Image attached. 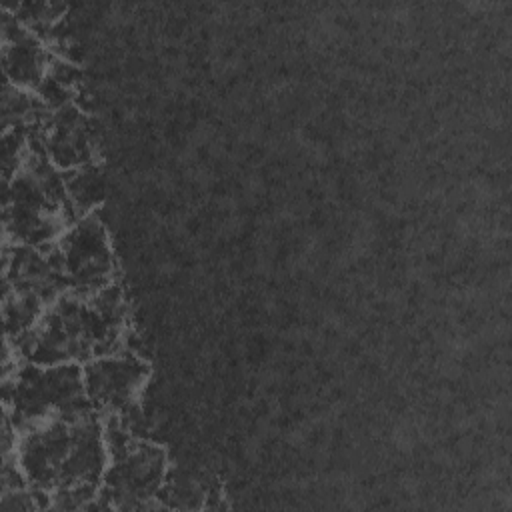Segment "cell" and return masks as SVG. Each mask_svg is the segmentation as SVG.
<instances>
[{
	"label": "cell",
	"mask_w": 512,
	"mask_h": 512,
	"mask_svg": "<svg viewBox=\"0 0 512 512\" xmlns=\"http://www.w3.org/2000/svg\"><path fill=\"white\" fill-rule=\"evenodd\" d=\"M16 460L28 486L50 496L54 508H100L96 500L110 452L96 412L20 432Z\"/></svg>",
	"instance_id": "cell-1"
},
{
	"label": "cell",
	"mask_w": 512,
	"mask_h": 512,
	"mask_svg": "<svg viewBox=\"0 0 512 512\" xmlns=\"http://www.w3.org/2000/svg\"><path fill=\"white\" fill-rule=\"evenodd\" d=\"M4 412L20 434L54 418H72L96 410L86 396L80 364L24 362L4 380Z\"/></svg>",
	"instance_id": "cell-4"
},
{
	"label": "cell",
	"mask_w": 512,
	"mask_h": 512,
	"mask_svg": "<svg viewBox=\"0 0 512 512\" xmlns=\"http://www.w3.org/2000/svg\"><path fill=\"white\" fill-rule=\"evenodd\" d=\"M86 396L96 412L124 414L148 378V364L134 354H104L82 366Z\"/></svg>",
	"instance_id": "cell-8"
},
{
	"label": "cell",
	"mask_w": 512,
	"mask_h": 512,
	"mask_svg": "<svg viewBox=\"0 0 512 512\" xmlns=\"http://www.w3.org/2000/svg\"><path fill=\"white\" fill-rule=\"evenodd\" d=\"M4 30V50H2V64L4 74L10 84L22 90H30L42 84L50 68V56L42 42L24 28L18 18L4 16L2 22Z\"/></svg>",
	"instance_id": "cell-10"
},
{
	"label": "cell",
	"mask_w": 512,
	"mask_h": 512,
	"mask_svg": "<svg viewBox=\"0 0 512 512\" xmlns=\"http://www.w3.org/2000/svg\"><path fill=\"white\" fill-rule=\"evenodd\" d=\"M42 150L56 168H80L94 156V130L90 120L74 106L64 104L44 122Z\"/></svg>",
	"instance_id": "cell-9"
},
{
	"label": "cell",
	"mask_w": 512,
	"mask_h": 512,
	"mask_svg": "<svg viewBox=\"0 0 512 512\" xmlns=\"http://www.w3.org/2000/svg\"><path fill=\"white\" fill-rule=\"evenodd\" d=\"M4 232L14 244L50 246L74 222L66 178L44 150H30L18 172L4 184Z\"/></svg>",
	"instance_id": "cell-3"
},
{
	"label": "cell",
	"mask_w": 512,
	"mask_h": 512,
	"mask_svg": "<svg viewBox=\"0 0 512 512\" xmlns=\"http://www.w3.org/2000/svg\"><path fill=\"white\" fill-rule=\"evenodd\" d=\"M2 284L4 296L14 294L48 308L56 298L68 292L56 244H6Z\"/></svg>",
	"instance_id": "cell-7"
},
{
	"label": "cell",
	"mask_w": 512,
	"mask_h": 512,
	"mask_svg": "<svg viewBox=\"0 0 512 512\" xmlns=\"http://www.w3.org/2000/svg\"><path fill=\"white\" fill-rule=\"evenodd\" d=\"M166 476L162 448L146 442H126L110 450L98 500L100 508H144L158 496Z\"/></svg>",
	"instance_id": "cell-5"
},
{
	"label": "cell",
	"mask_w": 512,
	"mask_h": 512,
	"mask_svg": "<svg viewBox=\"0 0 512 512\" xmlns=\"http://www.w3.org/2000/svg\"><path fill=\"white\" fill-rule=\"evenodd\" d=\"M68 292L92 296L112 284L114 258L108 234L94 212L76 218L56 240Z\"/></svg>",
	"instance_id": "cell-6"
},
{
	"label": "cell",
	"mask_w": 512,
	"mask_h": 512,
	"mask_svg": "<svg viewBox=\"0 0 512 512\" xmlns=\"http://www.w3.org/2000/svg\"><path fill=\"white\" fill-rule=\"evenodd\" d=\"M124 318L122 292L112 284L92 296L66 292L14 340V350L24 362L34 364H86L116 350Z\"/></svg>",
	"instance_id": "cell-2"
}]
</instances>
